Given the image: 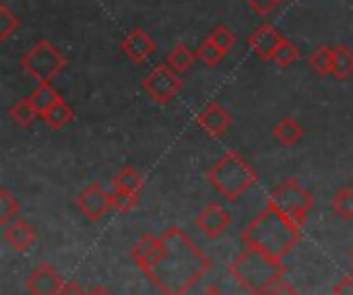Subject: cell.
Returning a JSON list of instances; mask_svg holds the SVG:
<instances>
[{
  "label": "cell",
  "mask_w": 353,
  "mask_h": 295,
  "mask_svg": "<svg viewBox=\"0 0 353 295\" xmlns=\"http://www.w3.org/2000/svg\"><path fill=\"white\" fill-rule=\"evenodd\" d=\"M77 205L89 221H99L112 209V194H108L97 182H91L79 194Z\"/></svg>",
  "instance_id": "8"
},
{
  "label": "cell",
  "mask_w": 353,
  "mask_h": 295,
  "mask_svg": "<svg viewBox=\"0 0 353 295\" xmlns=\"http://www.w3.org/2000/svg\"><path fill=\"white\" fill-rule=\"evenodd\" d=\"M2 238L12 250L25 252L35 242V230L25 219H12L8 225H4Z\"/></svg>",
  "instance_id": "14"
},
{
  "label": "cell",
  "mask_w": 353,
  "mask_h": 295,
  "mask_svg": "<svg viewBox=\"0 0 353 295\" xmlns=\"http://www.w3.org/2000/svg\"><path fill=\"white\" fill-rule=\"evenodd\" d=\"M308 62H310V68H312L316 74H321V77H327V74H331L333 48H329V45H319V48H316V50L310 54Z\"/></svg>",
  "instance_id": "23"
},
{
  "label": "cell",
  "mask_w": 353,
  "mask_h": 295,
  "mask_svg": "<svg viewBox=\"0 0 353 295\" xmlns=\"http://www.w3.org/2000/svg\"><path fill=\"white\" fill-rule=\"evenodd\" d=\"M312 205H314L312 194L304 186H300L298 180H294V178H288L281 184H277L267 201V207H273L275 211L283 213L300 230L304 227Z\"/></svg>",
  "instance_id": "5"
},
{
  "label": "cell",
  "mask_w": 353,
  "mask_h": 295,
  "mask_svg": "<svg viewBox=\"0 0 353 295\" xmlns=\"http://www.w3.org/2000/svg\"><path fill=\"white\" fill-rule=\"evenodd\" d=\"M298 56H300L298 48H296L288 37H283V39H281V43L275 48V52H273L271 60H273L277 66H292V64L298 60Z\"/></svg>",
  "instance_id": "26"
},
{
  "label": "cell",
  "mask_w": 353,
  "mask_h": 295,
  "mask_svg": "<svg viewBox=\"0 0 353 295\" xmlns=\"http://www.w3.org/2000/svg\"><path fill=\"white\" fill-rule=\"evenodd\" d=\"M230 275L250 295H267L285 275V265L252 246H246L232 261Z\"/></svg>",
  "instance_id": "3"
},
{
  "label": "cell",
  "mask_w": 353,
  "mask_h": 295,
  "mask_svg": "<svg viewBox=\"0 0 353 295\" xmlns=\"http://www.w3.org/2000/svg\"><path fill=\"white\" fill-rule=\"evenodd\" d=\"M41 118H43V122L50 126V128H54V130H60V128H64L66 124H70L72 122V118H74V114H72V110H70V105L64 101V99H58L46 114H41Z\"/></svg>",
  "instance_id": "18"
},
{
  "label": "cell",
  "mask_w": 353,
  "mask_h": 295,
  "mask_svg": "<svg viewBox=\"0 0 353 295\" xmlns=\"http://www.w3.org/2000/svg\"><path fill=\"white\" fill-rule=\"evenodd\" d=\"M21 66L37 83H50L66 66V60L48 39H39L23 54Z\"/></svg>",
  "instance_id": "6"
},
{
  "label": "cell",
  "mask_w": 353,
  "mask_h": 295,
  "mask_svg": "<svg viewBox=\"0 0 353 295\" xmlns=\"http://www.w3.org/2000/svg\"><path fill=\"white\" fill-rule=\"evenodd\" d=\"M17 213H19V203L12 199V194L6 188H2L0 190V223L8 225L12 219H17Z\"/></svg>",
  "instance_id": "28"
},
{
  "label": "cell",
  "mask_w": 353,
  "mask_h": 295,
  "mask_svg": "<svg viewBox=\"0 0 353 295\" xmlns=\"http://www.w3.org/2000/svg\"><path fill=\"white\" fill-rule=\"evenodd\" d=\"M58 99H62V97L58 95V91L50 83H39V87L31 93V101L39 114H46Z\"/></svg>",
  "instance_id": "21"
},
{
  "label": "cell",
  "mask_w": 353,
  "mask_h": 295,
  "mask_svg": "<svg viewBox=\"0 0 353 295\" xmlns=\"http://www.w3.org/2000/svg\"><path fill=\"white\" fill-rule=\"evenodd\" d=\"M122 50H124V54L130 58V60H134V62H145L153 52H155V41L143 31V29H130L126 35H124V39H122Z\"/></svg>",
  "instance_id": "13"
},
{
  "label": "cell",
  "mask_w": 353,
  "mask_h": 295,
  "mask_svg": "<svg viewBox=\"0 0 353 295\" xmlns=\"http://www.w3.org/2000/svg\"><path fill=\"white\" fill-rule=\"evenodd\" d=\"M196 126L203 128L209 136H221L232 126V116L228 110L213 101L205 105V110L196 116Z\"/></svg>",
  "instance_id": "12"
},
{
  "label": "cell",
  "mask_w": 353,
  "mask_h": 295,
  "mask_svg": "<svg viewBox=\"0 0 353 295\" xmlns=\"http://www.w3.org/2000/svg\"><path fill=\"white\" fill-rule=\"evenodd\" d=\"M352 263H353V250H352Z\"/></svg>",
  "instance_id": "37"
},
{
  "label": "cell",
  "mask_w": 353,
  "mask_h": 295,
  "mask_svg": "<svg viewBox=\"0 0 353 295\" xmlns=\"http://www.w3.org/2000/svg\"><path fill=\"white\" fill-rule=\"evenodd\" d=\"M87 295H112V294H110V292H108L105 287L97 285V287H93V289H91V292H89V294H87Z\"/></svg>",
  "instance_id": "36"
},
{
  "label": "cell",
  "mask_w": 353,
  "mask_h": 295,
  "mask_svg": "<svg viewBox=\"0 0 353 295\" xmlns=\"http://www.w3.org/2000/svg\"><path fill=\"white\" fill-rule=\"evenodd\" d=\"M267 295H300L288 281H279Z\"/></svg>",
  "instance_id": "33"
},
{
  "label": "cell",
  "mask_w": 353,
  "mask_h": 295,
  "mask_svg": "<svg viewBox=\"0 0 353 295\" xmlns=\"http://www.w3.org/2000/svg\"><path fill=\"white\" fill-rule=\"evenodd\" d=\"M281 39H283V33H281L275 25L263 23V25H259V27L250 33L248 45H250L263 60H271V56H273L275 48L281 43Z\"/></svg>",
  "instance_id": "11"
},
{
  "label": "cell",
  "mask_w": 353,
  "mask_h": 295,
  "mask_svg": "<svg viewBox=\"0 0 353 295\" xmlns=\"http://www.w3.org/2000/svg\"><path fill=\"white\" fill-rule=\"evenodd\" d=\"M333 295H353V277H343L339 283L333 285Z\"/></svg>",
  "instance_id": "32"
},
{
  "label": "cell",
  "mask_w": 353,
  "mask_h": 295,
  "mask_svg": "<svg viewBox=\"0 0 353 295\" xmlns=\"http://www.w3.org/2000/svg\"><path fill=\"white\" fill-rule=\"evenodd\" d=\"M333 211L341 217V219H353V188L345 186L341 190L335 192L333 201H331Z\"/></svg>",
  "instance_id": "25"
},
{
  "label": "cell",
  "mask_w": 353,
  "mask_h": 295,
  "mask_svg": "<svg viewBox=\"0 0 353 295\" xmlns=\"http://www.w3.org/2000/svg\"><path fill=\"white\" fill-rule=\"evenodd\" d=\"M256 14H261V17H267V14H271L275 8H277V4L281 2V0H244Z\"/></svg>",
  "instance_id": "31"
},
{
  "label": "cell",
  "mask_w": 353,
  "mask_h": 295,
  "mask_svg": "<svg viewBox=\"0 0 353 295\" xmlns=\"http://www.w3.org/2000/svg\"><path fill=\"white\" fill-rule=\"evenodd\" d=\"M242 242L275 261H283L300 242V227L273 207H265L244 227Z\"/></svg>",
  "instance_id": "2"
},
{
  "label": "cell",
  "mask_w": 353,
  "mask_h": 295,
  "mask_svg": "<svg viewBox=\"0 0 353 295\" xmlns=\"http://www.w3.org/2000/svg\"><path fill=\"white\" fill-rule=\"evenodd\" d=\"M137 207H139V194L114 188V192H112V209H116L118 213H130Z\"/></svg>",
  "instance_id": "27"
},
{
  "label": "cell",
  "mask_w": 353,
  "mask_h": 295,
  "mask_svg": "<svg viewBox=\"0 0 353 295\" xmlns=\"http://www.w3.org/2000/svg\"><path fill=\"white\" fill-rule=\"evenodd\" d=\"M157 254H159V238H155L151 234L141 236L130 248V256L141 271H145L149 265H153Z\"/></svg>",
  "instance_id": "15"
},
{
  "label": "cell",
  "mask_w": 353,
  "mask_h": 295,
  "mask_svg": "<svg viewBox=\"0 0 353 295\" xmlns=\"http://www.w3.org/2000/svg\"><path fill=\"white\" fill-rule=\"evenodd\" d=\"M304 130L302 126L294 120V118H283L281 122H277V126L273 128V136L277 139V143H281L283 147H294L298 145V141L302 139Z\"/></svg>",
  "instance_id": "17"
},
{
  "label": "cell",
  "mask_w": 353,
  "mask_h": 295,
  "mask_svg": "<svg viewBox=\"0 0 353 295\" xmlns=\"http://www.w3.org/2000/svg\"><path fill=\"white\" fill-rule=\"evenodd\" d=\"M64 281L50 265H39L25 281L29 295H58Z\"/></svg>",
  "instance_id": "10"
},
{
  "label": "cell",
  "mask_w": 353,
  "mask_h": 295,
  "mask_svg": "<svg viewBox=\"0 0 353 295\" xmlns=\"http://www.w3.org/2000/svg\"><path fill=\"white\" fill-rule=\"evenodd\" d=\"M58 295H87L74 281H68V283H64L62 285V289L58 292Z\"/></svg>",
  "instance_id": "34"
},
{
  "label": "cell",
  "mask_w": 353,
  "mask_h": 295,
  "mask_svg": "<svg viewBox=\"0 0 353 295\" xmlns=\"http://www.w3.org/2000/svg\"><path fill=\"white\" fill-rule=\"evenodd\" d=\"M331 74L339 81H345L353 74V50L350 45H335L333 48V62Z\"/></svg>",
  "instance_id": "16"
},
{
  "label": "cell",
  "mask_w": 353,
  "mask_h": 295,
  "mask_svg": "<svg viewBox=\"0 0 353 295\" xmlns=\"http://www.w3.org/2000/svg\"><path fill=\"white\" fill-rule=\"evenodd\" d=\"M143 89L149 93L151 99H155L157 103H168L176 97V93L182 89V79L180 74L168 64H159L155 66L143 81Z\"/></svg>",
  "instance_id": "7"
},
{
  "label": "cell",
  "mask_w": 353,
  "mask_h": 295,
  "mask_svg": "<svg viewBox=\"0 0 353 295\" xmlns=\"http://www.w3.org/2000/svg\"><path fill=\"white\" fill-rule=\"evenodd\" d=\"M112 186L118 188V190H126V192L139 194V192L143 190V178L139 176L137 170H132V167H122V170L116 174Z\"/></svg>",
  "instance_id": "20"
},
{
  "label": "cell",
  "mask_w": 353,
  "mask_h": 295,
  "mask_svg": "<svg viewBox=\"0 0 353 295\" xmlns=\"http://www.w3.org/2000/svg\"><path fill=\"white\" fill-rule=\"evenodd\" d=\"M201 295H225V294H223L217 285H211V287H207V289H205Z\"/></svg>",
  "instance_id": "35"
},
{
  "label": "cell",
  "mask_w": 353,
  "mask_h": 295,
  "mask_svg": "<svg viewBox=\"0 0 353 295\" xmlns=\"http://www.w3.org/2000/svg\"><path fill=\"white\" fill-rule=\"evenodd\" d=\"M207 182L230 203L238 201L246 190H250L256 182V172L248 161L236 153L228 151L221 155L207 172Z\"/></svg>",
  "instance_id": "4"
},
{
  "label": "cell",
  "mask_w": 353,
  "mask_h": 295,
  "mask_svg": "<svg viewBox=\"0 0 353 295\" xmlns=\"http://www.w3.org/2000/svg\"><path fill=\"white\" fill-rule=\"evenodd\" d=\"M194 58H196V54H192L184 43H180V45H176V48L170 52V56H168V64H170L178 74H184V72H188V70H190V66H192Z\"/></svg>",
  "instance_id": "22"
},
{
  "label": "cell",
  "mask_w": 353,
  "mask_h": 295,
  "mask_svg": "<svg viewBox=\"0 0 353 295\" xmlns=\"http://www.w3.org/2000/svg\"><path fill=\"white\" fill-rule=\"evenodd\" d=\"M196 58L201 60V62H205L207 66H217L223 58H225V54L228 52H223L211 37H207L199 48H196Z\"/></svg>",
  "instance_id": "24"
},
{
  "label": "cell",
  "mask_w": 353,
  "mask_h": 295,
  "mask_svg": "<svg viewBox=\"0 0 353 295\" xmlns=\"http://www.w3.org/2000/svg\"><path fill=\"white\" fill-rule=\"evenodd\" d=\"M223 52H230L234 45H236V35L232 33V29L230 27H225V25H217L213 31H211V35H209Z\"/></svg>",
  "instance_id": "30"
},
{
  "label": "cell",
  "mask_w": 353,
  "mask_h": 295,
  "mask_svg": "<svg viewBox=\"0 0 353 295\" xmlns=\"http://www.w3.org/2000/svg\"><path fill=\"white\" fill-rule=\"evenodd\" d=\"M194 225L211 240L223 236V232L230 227V215L228 211L217 205V203H209L194 219Z\"/></svg>",
  "instance_id": "9"
},
{
  "label": "cell",
  "mask_w": 353,
  "mask_h": 295,
  "mask_svg": "<svg viewBox=\"0 0 353 295\" xmlns=\"http://www.w3.org/2000/svg\"><path fill=\"white\" fill-rule=\"evenodd\" d=\"M19 29V19L8 10V6H0V39H8Z\"/></svg>",
  "instance_id": "29"
},
{
  "label": "cell",
  "mask_w": 353,
  "mask_h": 295,
  "mask_svg": "<svg viewBox=\"0 0 353 295\" xmlns=\"http://www.w3.org/2000/svg\"><path fill=\"white\" fill-rule=\"evenodd\" d=\"M209 269V256L199 250L182 230L168 227L159 236L155 263L143 273L163 295H186Z\"/></svg>",
  "instance_id": "1"
},
{
  "label": "cell",
  "mask_w": 353,
  "mask_h": 295,
  "mask_svg": "<svg viewBox=\"0 0 353 295\" xmlns=\"http://www.w3.org/2000/svg\"><path fill=\"white\" fill-rule=\"evenodd\" d=\"M10 118H12V122L14 124H19V126H23V128H27V126H31L33 122H35V118L37 116H41L39 112H37V108L33 105V101H31V97H27V99H19L12 108H10Z\"/></svg>",
  "instance_id": "19"
}]
</instances>
